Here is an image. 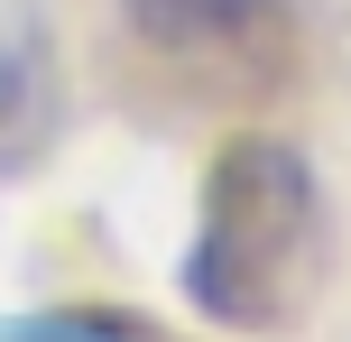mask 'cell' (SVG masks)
Segmentation results:
<instances>
[{
  "label": "cell",
  "mask_w": 351,
  "mask_h": 342,
  "mask_svg": "<svg viewBox=\"0 0 351 342\" xmlns=\"http://www.w3.org/2000/svg\"><path fill=\"white\" fill-rule=\"evenodd\" d=\"M333 278V204L296 139L241 130L213 148L194 232L176 250V287L213 333H296Z\"/></svg>",
  "instance_id": "cell-1"
},
{
  "label": "cell",
  "mask_w": 351,
  "mask_h": 342,
  "mask_svg": "<svg viewBox=\"0 0 351 342\" xmlns=\"http://www.w3.org/2000/svg\"><path fill=\"white\" fill-rule=\"evenodd\" d=\"M121 28L167 65H213L250 74L268 56H287L296 37V0H121Z\"/></svg>",
  "instance_id": "cell-2"
},
{
  "label": "cell",
  "mask_w": 351,
  "mask_h": 342,
  "mask_svg": "<svg viewBox=\"0 0 351 342\" xmlns=\"http://www.w3.org/2000/svg\"><path fill=\"white\" fill-rule=\"evenodd\" d=\"M65 139V56L37 10H0V185L37 176Z\"/></svg>",
  "instance_id": "cell-3"
}]
</instances>
